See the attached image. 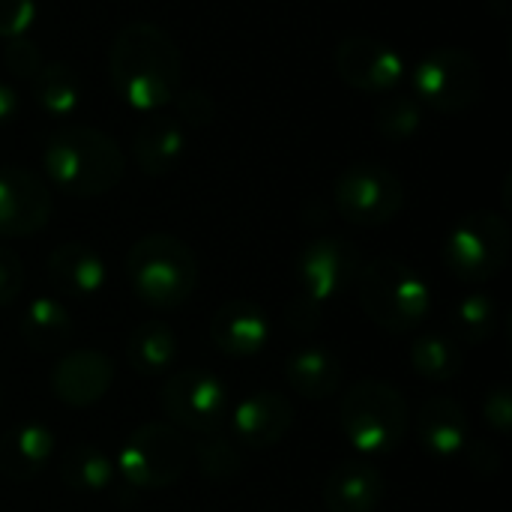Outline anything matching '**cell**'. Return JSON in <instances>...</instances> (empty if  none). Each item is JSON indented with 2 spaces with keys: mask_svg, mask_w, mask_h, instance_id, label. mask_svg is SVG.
<instances>
[{
  "mask_svg": "<svg viewBox=\"0 0 512 512\" xmlns=\"http://www.w3.org/2000/svg\"><path fill=\"white\" fill-rule=\"evenodd\" d=\"M108 78L123 105L159 114L183 90V54L162 27L129 21L111 39Z\"/></svg>",
  "mask_w": 512,
  "mask_h": 512,
  "instance_id": "6da1fadb",
  "label": "cell"
},
{
  "mask_svg": "<svg viewBox=\"0 0 512 512\" xmlns=\"http://www.w3.org/2000/svg\"><path fill=\"white\" fill-rule=\"evenodd\" d=\"M48 180L72 198H99L120 186L126 174L123 147L93 126H60L42 147Z\"/></svg>",
  "mask_w": 512,
  "mask_h": 512,
  "instance_id": "7a4b0ae2",
  "label": "cell"
},
{
  "mask_svg": "<svg viewBox=\"0 0 512 512\" xmlns=\"http://www.w3.org/2000/svg\"><path fill=\"white\" fill-rule=\"evenodd\" d=\"M354 285L363 315L384 333H414L432 312L429 282L402 258H372L360 267Z\"/></svg>",
  "mask_w": 512,
  "mask_h": 512,
  "instance_id": "3957f363",
  "label": "cell"
},
{
  "mask_svg": "<svg viewBox=\"0 0 512 512\" xmlns=\"http://www.w3.org/2000/svg\"><path fill=\"white\" fill-rule=\"evenodd\" d=\"M198 258L189 243L174 234H144L126 255V279L132 294L159 312L189 303L198 288Z\"/></svg>",
  "mask_w": 512,
  "mask_h": 512,
  "instance_id": "277c9868",
  "label": "cell"
},
{
  "mask_svg": "<svg viewBox=\"0 0 512 512\" xmlns=\"http://www.w3.org/2000/svg\"><path fill=\"white\" fill-rule=\"evenodd\" d=\"M339 426L348 444L363 459H387L408 438L411 408L399 387L378 378H366L345 393L339 408Z\"/></svg>",
  "mask_w": 512,
  "mask_h": 512,
  "instance_id": "5b68a950",
  "label": "cell"
},
{
  "mask_svg": "<svg viewBox=\"0 0 512 512\" xmlns=\"http://www.w3.org/2000/svg\"><path fill=\"white\" fill-rule=\"evenodd\" d=\"M117 474L138 492H162L174 486L192 465V444L186 432L171 423H141L132 429L117 453Z\"/></svg>",
  "mask_w": 512,
  "mask_h": 512,
  "instance_id": "8992f818",
  "label": "cell"
},
{
  "mask_svg": "<svg viewBox=\"0 0 512 512\" xmlns=\"http://www.w3.org/2000/svg\"><path fill=\"white\" fill-rule=\"evenodd\" d=\"M510 225L495 210H471L465 213L444 237L441 261L447 273L468 285H483L510 261Z\"/></svg>",
  "mask_w": 512,
  "mask_h": 512,
  "instance_id": "52a82bcc",
  "label": "cell"
},
{
  "mask_svg": "<svg viewBox=\"0 0 512 512\" xmlns=\"http://www.w3.org/2000/svg\"><path fill=\"white\" fill-rule=\"evenodd\" d=\"M483 66L477 57L456 45L426 51L411 69L414 99L438 114H462L483 96Z\"/></svg>",
  "mask_w": 512,
  "mask_h": 512,
  "instance_id": "ba28073f",
  "label": "cell"
},
{
  "mask_svg": "<svg viewBox=\"0 0 512 512\" xmlns=\"http://www.w3.org/2000/svg\"><path fill=\"white\" fill-rule=\"evenodd\" d=\"M339 216L357 228L390 225L405 207L402 177L381 162H354L333 183Z\"/></svg>",
  "mask_w": 512,
  "mask_h": 512,
  "instance_id": "9c48e42d",
  "label": "cell"
},
{
  "mask_svg": "<svg viewBox=\"0 0 512 512\" xmlns=\"http://www.w3.org/2000/svg\"><path fill=\"white\" fill-rule=\"evenodd\" d=\"M159 408L171 426L180 432L210 435L219 432L231 414L228 384L207 369H180L171 372L159 390Z\"/></svg>",
  "mask_w": 512,
  "mask_h": 512,
  "instance_id": "30bf717a",
  "label": "cell"
},
{
  "mask_svg": "<svg viewBox=\"0 0 512 512\" xmlns=\"http://www.w3.org/2000/svg\"><path fill=\"white\" fill-rule=\"evenodd\" d=\"M363 267L357 243L342 237H315L309 240L294 261V279L309 306H327L345 294Z\"/></svg>",
  "mask_w": 512,
  "mask_h": 512,
  "instance_id": "8fae6325",
  "label": "cell"
},
{
  "mask_svg": "<svg viewBox=\"0 0 512 512\" xmlns=\"http://www.w3.org/2000/svg\"><path fill=\"white\" fill-rule=\"evenodd\" d=\"M333 66H336V75L351 90L369 93V96L396 93L408 75L402 54L390 42L378 36H366V33L339 39L333 51Z\"/></svg>",
  "mask_w": 512,
  "mask_h": 512,
  "instance_id": "7c38bea8",
  "label": "cell"
},
{
  "mask_svg": "<svg viewBox=\"0 0 512 512\" xmlns=\"http://www.w3.org/2000/svg\"><path fill=\"white\" fill-rule=\"evenodd\" d=\"M51 219L48 183L21 165L0 168V237L21 240L45 231Z\"/></svg>",
  "mask_w": 512,
  "mask_h": 512,
  "instance_id": "4fadbf2b",
  "label": "cell"
},
{
  "mask_svg": "<svg viewBox=\"0 0 512 512\" xmlns=\"http://www.w3.org/2000/svg\"><path fill=\"white\" fill-rule=\"evenodd\" d=\"M114 384V360L99 348H66L51 369L48 387L66 408H90L108 396Z\"/></svg>",
  "mask_w": 512,
  "mask_h": 512,
  "instance_id": "5bb4252c",
  "label": "cell"
},
{
  "mask_svg": "<svg viewBox=\"0 0 512 512\" xmlns=\"http://www.w3.org/2000/svg\"><path fill=\"white\" fill-rule=\"evenodd\" d=\"M228 420H231V438L240 447L261 453L288 438V432L294 429V405L285 393L255 390L237 402Z\"/></svg>",
  "mask_w": 512,
  "mask_h": 512,
  "instance_id": "9a60e30c",
  "label": "cell"
},
{
  "mask_svg": "<svg viewBox=\"0 0 512 512\" xmlns=\"http://www.w3.org/2000/svg\"><path fill=\"white\" fill-rule=\"evenodd\" d=\"M270 336L273 324L267 312L243 297L222 303L210 318V342L216 345V351L234 360L258 357L270 345Z\"/></svg>",
  "mask_w": 512,
  "mask_h": 512,
  "instance_id": "2e32d148",
  "label": "cell"
},
{
  "mask_svg": "<svg viewBox=\"0 0 512 512\" xmlns=\"http://www.w3.org/2000/svg\"><path fill=\"white\" fill-rule=\"evenodd\" d=\"M57 456V432L42 420H21L0 435V474L12 483L42 477Z\"/></svg>",
  "mask_w": 512,
  "mask_h": 512,
  "instance_id": "e0dca14e",
  "label": "cell"
},
{
  "mask_svg": "<svg viewBox=\"0 0 512 512\" xmlns=\"http://www.w3.org/2000/svg\"><path fill=\"white\" fill-rule=\"evenodd\" d=\"M387 498V480L372 459H345L330 468L321 486L327 512H378Z\"/></svg>",
  "mask_w": 512,
  "mask_h": 512,
  "instance_id": "ac0fdd59",
  "label": "cell"
},
{
  "mask_svg": "<svg viewBox=\"0 0 512 512\" xmlns=\"http://www.w3.org/2000/svg\"><path fill=\"white\" fill-rule=\"evenodd\" d=\"M417 438L420 447L438 462L462 459L471 441V420L465 405L450 396H429L417 411Z\"/></svg>",
  "mask_w": 512,
  "mask_h": 512,
  "instance_id": "d6986e66",
  "label": "cell"
},
{
  "mask_svg": "<svg viewBox=\"0 0 512 512\" xmlns=\"http://www.w3.org/2000/svg\"><path fill=\"white\" fill-rule=\"evenodd\" d=\"M285 381L306 402L330 399L345 384V357L330 345H300L285 360Z\"/></svg>",
  "mask_w": 512,
  "mask_h": 512,
  "instance_id": "ffe728a7",
  "label": "cell"
},
{
  "mask_svg": "<svg viewBox=\"0 0 512 512\" xmlns=\"http://www.w3.org/2000/svg\"><path fill=\"white\" fill-rule=\"evenodd\" d=\"M45 273H48V282L63 297H75V300L96 297L108 282L105 258L93 246L78 243V240H69V243H60L57 249H51V255L45 261Z\"/></svg>",
  "mask_w": 512,
  "mask_h": 512,
  "instance_id": "44dd1931",
  "label": "cell"
},
{
  "mask_svg": "<svg viewBox=\"0 0 512 512\" xmlns=\"http://www.w3.org/2000/svg\"><path fill=\"white\" fill-rule=\"evenodd\" d=\"M186 153V132L177 117L150 114L132 135V162L147 177L171 174Z\"/></svg>",
  "mask_w": 512,
  "mask_h": 512,
  "instance_id": "7402d4cb",
  "label": "cell"
},
{
  "mask_svg": "<svg viewBox=\"0 0 512 512\" xmlns=\"http://www.w3.org/2000/svg\"><path fill=\"white\" fill-rule=\"evenodd\" d=\"M18 333L24 345L36 354H63L75 336V321L60 300L36 297L27 303Z\"/></svg>",
  "mask_w": 512,
  "mask_h": 512,
  "instance_id": "603a6c76",
  "label": "cell"
},
{
  "mask_svg": "<svg viewBox=\"0 0 512 512\" xmlns=\"http://www.w3.org/2000/svg\"><path fill=\"white\" fill-rule=\"evenodd\" d=\"M180 357V339L165 321H141L126 339V363L141 378L168 375Z\"/></svg>",
  "mask_w": 512,
  "mask_h": 512,
  "instance_id": "cb8c5ba5",
  "label": "cell"
},
{
  "mask_svg": "<svg viewBox=\"0 0 512 512\" xmlns=\"http://www.w3.org/2000/svg\"><path fill=\"white\" fill-rule=\"evenodd\" d=\"M57 474L69 492L102 495L105 489H111V483L117 477V465L102 447L81 441V444H72L69 450H63V456L57 462Z\"/></svg>",
  "mask_w": 512,
  "mask_h": 512,
  "instance_id": "d4e9b609",
  "label": "cell"
},
{
  "mask_svg": "<svg viewBox=\"0 0 512 512\" xmlns=\"http://www.w3.org/2000/svg\"><path fill=\"white\" fill-rule=\"evenodd\" d=\"M408 357H411V369L432 384H447L459 378L465 369V348L450 333L417 336Z\"/></svg>",
  "mask_w": 512,
  "mask_h": 512,
  "instance_id": "484cf974",
  "label": "cell"
},
{
  "mask_svg": "<svg viewBox=\"0 0 512 512\" xmlns=\"http://www.w3.org/2000/svg\"><path fill=\"white\" fill-rule=\"evenodd\" d=\"M501 315H498V303L492 300V294L474 291L456 300L453 312H450V336L465 348H480L486 345L495 333H498Z\"/></svg>",
  "mask_w": 512,
  "mask_h": 512,
  "instance_id": "4316f807",
  "label": "cell"
},
{
  "mask_svg": "<svg viewBox=\"0 0 512 512\" xmlns=\"http://www.w3.org/2000/svg\"><path fill=\"white\" fill-rule=\"evenodd\" d=\"M33 84V102L48 117H72L81 105V81L69 63H45Z\"/></svg>",
  "mask_w": 512,
  "mask_h": 512,
  "instance_id": "83f0119b",
  "label": "cell"
},
{
  "mask_svg": "<svg viewBox=\"0 0 512 512\" xmlns=\"http://www.w3.org/2000/svg\"><path fill=\"white\" fill-rule=\"evenodd\" d=\"M375 132L390 141V144H402V141H411L420 126H423V105L408 96V93H387L378 108H375Z\"/></svg>",
  "mask_w": 512,
  "mask_h": 512,
  "instance_id": "f1b7e54d",
  "label": "cell"
},
{
  "mask_svg": "<svg viewBox=\"0 0 512 512\" xmlns=\"http://www.w3.org/2000/svg\"><path fill=\"white\" fill-rule=\"evenodd\" d=\"M195 462H198V471L213 480V483H228L234 480L246 459H243V450L240 444L231 438V435H219V432H210L198 447H195Z\"/></svg>",
  "mask_w": 512,
  "mask_h": 512,
  "instance_id": "f546056e",
  "label": "cell"
},
{
  "mask_svg": "<svg viewBox=\"0 0 512 512\" xmlns=\"http://www.w3.org/2000/svg\"><path fill=\"white\" fill-rule=\"evenodd\" d=\"M3 63H6L9 75H15V78H24V81H33V78H36V72L45 66L39 45H36L33 39H27V36L6 39V48H3Z\"/></svg>",
  "mask_w": 512,
  "mask_h": 512,
  "instance_id": "4dcf8cb0",
  "label": "cell"
},
{
  "mask_svg": "<svg viewBox=\"0 0 512 512\" xmlns=\"http://www.w3.org/2000/svg\"><path fill=\"white\" fill-rule=\"evenodd\" d=\"M177 114H180V123H189V126H210L213 117H216V102L207 90H198V87H189V90H180L177 99Z\"/></svg>",
  "mask_w": 512,
  "mask_h": 512,
  "instance_id": "1f68e13d",
  "label": "cell"
},
{
  "mask_svg": "<svg viewBox=\"0 0 512 512\" xmlns=\"http://www.w3.org/2000/svg\"><path fill=\"white\" fill-rule=\"evenodd\" d=\"M483 420L489 423V429L501 438H507L512 429V396L510 384H495L486 399H483Z\"/></svg>",
  "mask_w": 512,
  "mask_h": 512,
  "instance_id": "d6a6232c",
  "label": "cell"
},
{
  "mask_svg": "<svg viewBox=\"0 0 512 512\" xmlns=\"http://www.w3.org/2000/svg\"><path fill=\"white\" fill-rule=\"evenodd\" d=\"M24 282H27L24 261H21L12 249L0 246V309L12 306V303L21 297Z\"/></svg>",
  "mask_w": 512,
  "mask_h": 512,
  "instance_id": "836d02e7",
  "label": "cell"
},
{
  "mask_svg": "<svg viewBox=\"0 0 512 512\" xmlns=\"http://www.w3.org/2000/svg\"><path fill=\"white\" fill-rule=\"evenodd\" d=\"M33 18H36L33 0H0V39L24 36Z\"/></svg>",
  "mask_w": 512,
  "mask_h": 512,
  "instance_id": "e575fe53",
  "label": "cell"
},
{
  "mask_svg": "<svg viewBox=\"0 0 512 512\" xmlns=\"http://www.w3.org/2000/svg\"><path fill=\"white\" fill-rule=\"evenodd\" d=\"M462 459H465L468 468H471L477 477H483V480L495 477V474L501 471V465H504L498 447H492V444H486V441H468Z\"/></svg>",
  "mask_w": 512,
  "mask_h": 512,
  "instance_id": "d590c367",
  "label": "cell"
},
{
  "mask_svg": "<svg viewBox=\"0 0 512 512\" xmlns=\"http://www.w3.org/2000/svg\"><path fill=\"white\" fill-rule=\"evenodd\" d=\"M15 114H18V93H15L12 84L0 81V126L12 123Z\"/></svg>",
  "mask_w": 512,
  "mask_h": 512,
  "instance_id": "8d00e7d4",
  "label": "cell"
},
{
  "mask_svg": "<svg viewBox=\"0 0 512 512\" xmlns=\"http://www.w3.org/2000/svg\"><path fill=\"white\" fill-rule=\"evenodd\" d=\"M0 405H3V393H0Z\"/></svg>",
  "mask_w": 512,
  "mask_h": 512,
  "instance_id": "74e56055",
  "label": "cell"
}]
</instances>
